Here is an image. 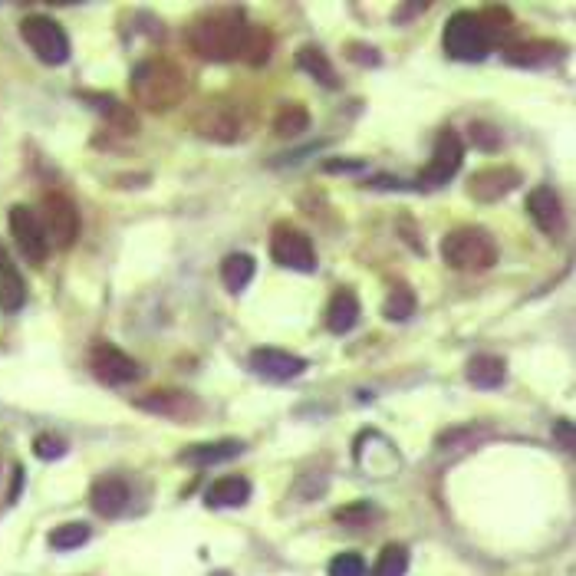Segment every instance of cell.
Here are the masks:
<instances>
[{"instance_id":"83f0119b","label":"cell","mask_w":576,"mask_h":576,"mask_svg":"<svg viewBox=\"0 0 576 576\" xmlns=\"http://www.w3.org/2000/svg\"><path fill=\"white\" fill-rule=\"evenodd\" d=\"M412 313H415V293L405 284L392 287L386 303H382V316H386V320H409Z\"/></svg>"},{"instance_id":"30bf717a","label":"cell","mask_w":576,"mask_h":576,"mask_svg":"<svg viewBox=\"0 0 576 576\" xmlns=\"http://www.w3.org/2000/svg\"><path fill=\"white\" fill-rule=\"evenodd\" d=\"M10 234H14L20 254H24L33 267H40L43 261H47L50 241H47V234H43L40 214L33 208H27V205L10 208Z\"/></svg>"},{"instance_id":"ba28073f","label":"cell","mask_w":576,"mask_h":576,"mask_svg":"<svg viewBox=\"0 0 576 576\" xmlns=\"http://www.w3.org/2000/svg\"><path fill=\"white\" fill-rule=\"evenodd\" d=\"M461 158H465V145H461V135L455 129H442L435 139V149L428 165L419 172V185L422 188H438L445 185L448 178L458 175L461 168Z\"/></svg>"},{"instance_id":"d6a6232c","label":"cell","mask_w":576,"mask_h":576,"mask_svg":"<svg viewBox=\"0 0 576 576\" xmlns=\"http://www.w3.org/2000/svg\"><path fill=\"white\" fill-rule=\"evenodd\" d=\"M33 455L43 458V461H53V458H63L66 455V442L56 435H37V442H33Z\"/></svg>"},{"instance_id":"d590c367","label":"cell","mask_w":576,"mask_h":576,"mask_svg":"<svg viewBox=\"0 0 576 576\" xmlns=\"http://www.w3.org/2000/svg\"><path fill=\"white\" fill-rule=\"evenodd\" d=\"M553 435L560 438V445L563 448H573V425L567 419H560L557 425H553Z\"/></svg>"},{"instance_id":"f546056e","label":"cell","mask_w":576,"mask_h":576,"mask_svg":"<svg viewBox=\"0 0 576 576\" xmlns=\"http://www.w3.org/2000/svg\"><path fill=\"white\" fill-rule=\"evenodd\" d=\"M89 540V527L86 524H76V521H70V524H60L50 534V547L53 550H76V547H83Z\"/></svg>"},{"instance_id":"9c48e42d","label":"cell","mask_w":576,"mask_h":576,"mask_svg":"<svg viewBox=\"0 0 576 576\" xmlns=\"http://www.w3.org/2000/svg\"><path fill=\"white\" fill-rule=\"evenodd\" d=\"M191 129H195L201 139H208V142L231 145V142H237V135H241V116H237L231 103L214 99V103H205L195 112Z\"/></svg>"},{"instance_id":"836d02e7","label":"cell","mask_w":576,"mask_h":576,"mask_svg":"<svg viewBox=\"0 0 576 576\" xmlns=\"http://www.w3.org/2000/svg\"><path fill=\"white\" fill-rule=\"evenodd\" d=\"M346 56L359 66H379L376 47H366V43H346Z\"/></svg>"},{"instance_id":"4316f807","label":"cell","mask_w":576,"mask_h":576,"mask_svg":"<svg viewBox=\"0 0 576 576\" xmlns=\"http://www.w3.org/2000/svg\"><path fill=\"white\" fill-rule=\"evenodd\" d=\"M405 570H409V550L402 544H386L372 567V576H405Z\"/></svg>"},{"instance_id":"9a60e30c","label":"cell","mask_w":576,"mask_h":576,"mask_svg":"<svg viewBox=\"0 0 576 576\" xmlns=\"http://www.w3.org/2000/svg\"><path fill=\"white\" fill-rule=\"evenodd\" d=\"M527 214L534 218V224L544 234H557L563 228V208H560V195L547 185H540L530 191L527 198Z\"/></svg>"},{"instance_id":"cb8c5ba5","label":"cell","mask_w":576,"mask_h":576,"mask_svg":"<svg viewBox=\"0 0 576 576\" xmlns=\"http://www.w3.org/2000/svg\"><path fill=\"white\" fill-rule=\"evenodd\" d=\"M83 99H89L103 116L116 126L119 132H135L139 129V122H135V112L129 106H122L116 96H99V93H83Z\"/></svg>"},{"instance_id":"8fae6325","label":"cell","mask_w":576,"mask_h":576,"mask_svg":"<svg viewBox=\"0 0 576 576\" xmlns=\"http://www.w3.org/2000/svg\"><path fill=\"white\" fill-rule=\"evenodd\" d=\"M135 405L152 415H162V419H172V422H195L201 415V402L182 389H155L149 395H142V399H135Z\"/></svg>"},{"instance_id":"4fadbf2b","label":"cell","mask_w":576,"mask_h":576,"mask_svg":"<svg viewBox=\"0 0 576 576\" xmlns=\"http://www.w3.org/2000/svg\"><path fill=\"white\" fill-rule=\"evenodd\" d=\"M89 366L103 382L109 386H126L135 376H139V366H135V359L122 353L119 346L112 343H96L93 353H89Z\"/></svg>"},{"instance_id":"f1b7e54d","label":"cell","mask_w":576,"mask_h":576,"mask_svg":"<svg viewBox=\"0 0 576 576\" xmlns=\"http://www.w3.org/2000/svg\"><path fill=\"white\" fill-rule=\"evenodd\" d=\"M303 129H310V112L303 109L300 103H290L277 112V119H274V132L277 135H300Z\"/></svg>"},{"instance_id":"e575fe53","label":"cell","mask_w":576,"mask_h":576,"mask_svg":"<svg viewBox=\"0 0 576 576\" xmlns=\"http://www.w3.org/2000/svg\"><path fill=\"white\" fill-rule=\"evenodd\" d=\"M369 517H372L369 504H353V507H343V511H336V521H343V524H366Z\"/></svg>"},{"instance_id":"e0dca14e","label":"cell","mask_w":576,"mask_h":576,"mask_svg":"<svg viewBox=\"0 0 576 576\" xmlns=\"http://www.w3.org/2000/svg\"><path fill=\"white\" fill-rule=\"evenodd\" d=\"M359 313H363L359 310V297L353 290L343 287L330 297V307H326V326H330V333L343 336L359 323Z\"/></svg>"},{"instance_id":"4dcf8cb0","label":"cell","mask_w":576,"mask_h":576,"mask_svg":"<svg viewBox=\"0 0 576 576\" xmlns=\"http://www.w3.org/2000/svg\"><path fill=\"white\" fill-rule=\"evenodd\" d=\"M330 576H366V563L359 553H340L330 560Z\"/></svg>"},{"instance_id":"7c38bea8","label":"cell","mask_w":576,"mask_h":576,"mask_svg":"<svg viewBox=\"0 0 576 576\" xmlns=\"http://www.w3.org/2000/svg\"><path fill=\"white\" fill-rule=\"evenodd\" d=\"M517 185H521V172H517L514 165H488V168H481V172L471 175L468 195L474 201L491 205V201H501V198L511 195Z\"/></svg>"},{"instance_id":"ffe728a7","label":"cell","mask_w":576,"mask_h":576,"mask_svg":"<svg viewBox=\"0 0 576 576\" xmlns=\"http://www.w3.org/2000/svg\"><path fill=\"white\" fill-rule=\"evenodd\" d=\"M507 379V363L501 356H471L468 359V382L478 389H498L501 382Z\"/></svg>"},{"instance_id":"d4e9b609","label":"cell","mask_w":576,"mask_h":576,"mask_svg":"<svg viewBox=\"0 0 576 576\" xmlns=\"http://www.w3.org/2000/svg\"><path fill=\"white\" fill-rule=\"evenodd\" d=\"M221 280L228 290H244L254 280V257L251 254H228L221 264Z\"/></svg>"},{"instance_id":"d6986e66","label":"cell","mask_w":576,"mask_h":576,"mask_svg":"<svg viewBox=\"0 0 576 576\" xmlns=\"http://www.w3.org/2000/svg\"><path fill=\"white\" fill-rule=\"evenodd\" d=\"M560 56V43L550 40H527V43H514V47L504 50V60L514 66H544Z\"/></svg>"},{"instance_id":"5b68a950","label":"cell","mask_w":576,"mask_h":576,"mask_svg":"<svg viewBox=\"0 0 576 576\" xmlns=\"http://www.w3.org/2000/svg\"><path fill=\"white\" fill-rule=\"evenodd\" d=\"M20 37H24L33 56L43 63L60 66L70 60V37H66V30L47 14H30L20 20Z\"/></svg>"},{"instance_id":"8992f818","label":"cell","mask_w":576,"mask_h":576,"mask_svg":"<svg viewBox=\"0 0 576 576\" xmlns=\"http://www.w3.org/2000/svg\"><path fill=\"white\" fill-rule=\"evenodd\" d=\"M40 224H43L47 241L53 247H60V251H66V247H70L76 241V234H79V211L66 195H60V191H50V195H43Z\"/></svg>"},{"instance_id":"1f68e13d","label":"cell","mask_w":576,"mask_h":576,"mask_svg":"<svg viewBox=\"0 0 576 576\" xmlns=\"http://www.w3.org/2000/svg\"><path fill=\"white\" fill-rule=\"evenodd\" d=\"M471 142L484 152H494L501 145V132L488 122H471Z\"/></svg>"},{"instance_id":"ac0fdd59","label":"cell","mask_w":576,"mask_h":576,"mask_svg":"<svg viewBox=\"0 0 576 576\" xmlns=\"http://www.w3.org/2000/svg\"><path fill=\"white\" fill-rule=\"evenodd\" d=\"M24 297H27L24 277H20V270L7 257L4 244H0V310H7V313L20 310L24 307Z\"/></svg>"},{"instance_id":"7a4b0ae2","label":"cell","mask_w":576,"mask_h":576,"mask_svg":"<svg viewBox=\"0 0 576 576\" xmlns=\"http://www.w3.org/2000/svg\"><path fill=\"white\" fill-rule=\"evenodd\" d=\"M129 89L132 99L142 109L149 112H168L175 109L188 93V79L182 73V66L165 60V56H152V60H142L129 76Z\"/></svg>"},{"instance_id":"5bb4252c","label":"cell","mask_w":576,"mask_h":576,"mask_svg":"<svg viewBox=\"0 0 576 576\" xmlns=\"http://www.w3.org/2000/svg\"><path fill=\"white\" fill-rule=\"evenodd\" d=\"M251 366H254L257 376L274 379V382H287V379H297L307 372V359L293 356V353H287V349L264 346V349H254L251 353Z\"/></svg>"},{"instance_id":"277c9868","label":"cell","mask_w":576,"mask_h":576,"mask_svg":"<svg viewBox=\"0 0 576 576\" xmlns=\"http://www.w3.org/2000/svg\"><path fill=\"white\" fill-rule=\"evenodd\" d=\"M442 47L451 60H461V63H474V60H484L491 50V40L484 33L478 14H468L461 10L445 24L442 30Z\"/></svg>"},{"instance_id":"484cf974","label":"cell","mask_w":576,"mask_h":576,"mask_svg":"<svg viewBox=\"0 0 576 576\" xmlns=\"http://www.w3.org/2000/svg\"><path fill=\"white\" fill-rule=\"evenodd\" d=\"M270 50H274V37H270V30H264V27H247L241 60L251 63V66H261L267 56H270Z\"/></svg>"},{"instance_id":"8d00e7d4","label":"cell","mask_w":576,"mask_h":576,"mask_svg":"<svg viewBox=\"0 0 576 576\" xmlns=\"http://www.w3.org/2000/svg\"><path fill=\"white\" fill-rule=\"evenodd\" d=\"M323 168H326V172H359L363 162H336V158H333V162H326Z\"/></svg>"},{"instance_id":"603a6c76","label":"cell","mask_w":576,"mask_h":576,"mask_svg":"<svg viewBox=\"0 0 576 576\" xmlns=\"http://www.w3.org/2000/svg\"><path fill=\"white\" fill-rule=\"evenodd\" d=\"M297 66L307 76H313L316 83H323V86H330L336 89L340 86V79H336V70H333V63H330V56H326L320 47H303L297 53Z\"/></svg>"},{"instance_id":"7402d4cb","label":"cell","mask_w":576,"mask_h":576,"mask_svg":"<svg viewBox=\"0 0 576 576\" xmlns=\"http://www.w3.org/2000/svg\"><path fill=\"white\" fill-rule=\"evenodd\" d=\"M241 451L244 445L237 438H224V442H205L182 451V461H188V465H221V461H231Z\"/></svg>"},{"instance_id":"3957f363","label":"cell","mask_w":576,"mask_h":576,"mask_svg":"<svg viewBox=\"0 0 576 576\" xmlns=\"http://www.w3.org/2000/svg\"><path fill=\"white\" fill-rule=\"evenodd\" d=\"M442 261L455 270H488L498 261V244L484 228H455L442 237Z\"/></svg>"},{"instance_id":"6da1fadb","label":"cell","mask_w":576,"mask_h":576,"mask_svg":"<svg viewBox=\"0 0 576 576\" xmlns=\"http://www.w3.org/2000/svg\"><path fill=\"white\" fill-rule=\"evenodd\" d=\"M244 37H247V24L241 14H234V10H218V14H205V17L191 20V27L185 33L191 53L208 63L237 60L244 50Z\"/></svg>"},{"instance_id":"52a82bcc","label":"cell","mask_w":576,"mask_h":576,"mask_svg":"<svg viewBox=\"0 0 576 576\" xmlns=\"http://www.w3.org/2000/svg\"><path fill=\"white\" fill-rule=\"evenodd\" d=\"M270 257L280 267L300 270V274H313L316 270V251L310 234H303L300 228H290V224H277L274 234H270Z\"/></svg>"},{"instance_id":"2e32d148","label":"cell","mask_w":576,"mask_h":576,"mask_svg":"<svg viewBox=\"0 0 576 576\" xmlns=\"http://www.w3.org/2000/svg\"><path fill=\"white\" fill-rule=\"evenodd\" d=\"M89 504L99 517H119L129 504V484L122 478H99L89 488Z\"/></svg>"},{"instance_id":"44dd1931","label":"cell","mask_w":576,"mask_h":576,"mask_svg":"<svg viewBox=\"0 0 576 576\" xmlns=\"http://www.w3.org/2000/svg\"><path fill=\"white\" fill-rule=\"evenodd\" d=\"M247 498H251V481L231 474V478H221L211 484L205 501H208V507H244Z\"/></svg>"}]
</instances>
